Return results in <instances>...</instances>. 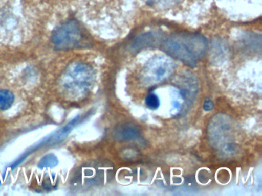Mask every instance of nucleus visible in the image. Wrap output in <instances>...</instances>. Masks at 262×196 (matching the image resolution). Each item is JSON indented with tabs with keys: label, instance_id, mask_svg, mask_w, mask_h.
Segmentation results:
<instances>
[{
	"label": "nucleus",
	"instance_id": "obj_1",
	"mask_svg": "<svg viewBox=\"0 0 262 196\" xmlns=\"http://www.w3.org/2000/svg\"><path fill=\"white\" fill-rule=\"evenodd\" d=\"M162 48L170 56L194 67L205 56L208 41L199 34L177 33L163 41Z\"/></svg>",
	"mask_w": 262,
	"mask_h": 196
},
{
	"label": "nucleus",
	"instance_id": "obj_2",
	"mask_svg": "<svg viewBox=\"0 0 262 196\" xmlns=\"http://www.w3.org/2000/svg\"><path fill=\"white\" fill-rule=\"evenodd\" d=\"M95 72L85 63L75 62L69 65L60 79L61 90L70 100L82 99L93 87Z\"/></svg>",
	"mask_w": 262,
	"mask_h": 196
},
{
	"label": "nucleus",
	"instance_id": "obj_3",
	"mask_svg": "<svg viewBox=\"0 0 262 196\" xmlns=\"http://www.w3.org/2000/svg\"><path fill=\"white\" fill-rule=\"evenodd\" d=\"M52 42L57 50H73L87 46L88 37L79 21L70 19L55 29Z\"/></svg>",
	"mask_w": 262,
	"mask_h": 196
},
{
	"label": "nucleus",
	"instance_id": "obj_4",
	"mask_svg": "<svg viewBox=\"0 0 262 196\" xmlns=\"http://www.w3.org/2000/svg\"><path fill=\"white\" fill-rule=\"evenodd\" d=\"M176 64L171 58L156 56L150 60L142 73V81L146 85H155L167 81L174 73Z\"/></svg>",
	"mask_w": 262,
	"mask_h": 196
},
{
	"label": "nucleus",
	"instance_id": "obj_5",
	"mask_svg": "<svg viewBox=\"0 0 262 196\" xmlns=\"http://www.w3.org/2000/svg\"><path fill=\"white\" fill-rule=\"evenodd\" d=\"M140 136V128L132 122L120 124L113 131V136L118 141L136 140Z\"/></svg>",
	"mask_w": 262,
	"mask_h": 196
},
{
	"label": "nucleus",
	"instance_id": "obj_6",
	"mask_svg": "<svg viewBox=\"0 0 262 196\" xmlns=\"http://www.w3.org/2000/svg\"><path fill=\"white\" fill-rule=\"evenodd\" d=\"M14 94L8 90H0V110H7L14 103Z\"/></svg>",
	"mask_w": 262,
	"mask_h": 196
},
{
	"label": "nucleus",
	"instance_id": "obj_7",
	"mask_svg": "<svg viewBox=\"0 0 262 196\" xmlns=\"http://www.w3.org/2000/svg\"><path fill=\"white\" fill-rule=\"evenodd\" d=\"M183 0H147L151 6L157 7L166 8L173 7L180 4Z\"/></svg>",
	"mask_w": 262,
	"mask_h": 196
},
{
	"label": "nucleus",
	"instance_id": "obj_8",
	"mask_svg": "<svg viewBox=\"0 0 262 196\" xmlns=\"http://www.w3.org/2000/svg\"><path fill=\"white\" fill-rule=\"evenodd\" d=\"M145 104L150 110H156L160 106V100L155 93H150L145 98Z\"/></svg>",
	"mask_w": 262,
	"mask_h": 196
},
{
	"label": "nucleus",
	"instance_id": "obj_9",
	"mask_svg": "<svg viewBox=\"0 0 262 196\" xmlns=\"http://www.w3.org/2000/svg\"><path fill=\"white\" fill-rule=\"evenodd\" d=\"M58 160L57 158L53 155H48L45 156L42 160L39 162V165L42 168H46V167H54L57 165Z\"/></svg>",
	"mask_w": 262,
	"mask_h": 196
},
{
	"label": "nucleus",
	"instance_id": "obj_10",
	"mask_svg": "<svg viewBox=\"0 0 262 196\" xmlns=\"http://www.w3.org/2000/svg\"><path fill=\"white\" fill-rule=\"evenodd\" d=\"M213 107H214V103L211 100L206 99L205 101V103H204L203 108L205 111H210V110H212Z\"/></svg>",
	"mask_w": 262,
	"mask_h": 196
}]
</instances>
